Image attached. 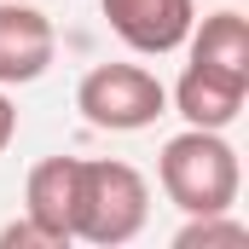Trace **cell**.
<instances>
[{"label": "cell", "instance_id": "6da1fadb", "mask_svg": "<svg viewBox=\"0 0 249 249\" xmlns=\"http://www.w3.org/2000/svg\"><path fill=\"white\" fill-rule=\"evenodd\" d=\"M157 186L180 214H220L238 209L244 191V162L226 127H186L162 145L157 157Z\"/></svg>", "mask_w": 249, "mask_h": 249}, {"label": "cell", "instance_id": "7a4b0ae2", "mask_svg": "<svg viewBox=\"0 0 249 249\" xmlns=\"http://www.w3.org/2000/svg\"><path fill=\"white\" fill-rule=\"evenodd\" d=\"M151 220V186L133 162L116 157H81V180H75V226L70 238L93 249L133 244Z\"/></svg>", "mask_w": 249, "mask_h": 249}, {"label": "cell", "instance_id": "3957f363", "mask_svg": "<svg viewBox=\"0 0 249 249\" xmlns=\"http://www.w3.org/2000/svg\"><path fill=\"white\" fill-rule=\"evenodd\" d=\"M75 110L99 133H139L168 116V87L145 64H93L75 87Z\"/></svg>", "mask_w": 249, "mask_h": 249}, {"label": "cell", "instance_id": "277c9868", "mask_svg": "<svg viewBox=\"0 0 249 249\" xmlns=\"http://www.w3.org/2000/svg\"><path fill=\"white\" fill-rule=\"evenodd\" d=\"M110 35L139 58H162L180 53L197 23V0H99Z\"/></svg>", "mask_w": 249, "mask_h": 249}, {"label": "cell", "instance_id": "5b68a950", "mask_svg": "<svg viewBox=\"0 0 249 249\" xmlns=\"http://www.w3.org/2000/svg\"><path fill=\"white\" fill-rule=\"evenodd\" d=\"M58 29L29 0H0V87H29L53 70Z\"/></svg>", "mask_w": 249, "mask_h": 249}, {"label": "cell", "instance_id": "8992f818", "mask_svg": "<svg viewBox=\"0 0 249 249\" xmlns=\"http://www.w3.org/2000/svg\"><path fill=\"white\" fill-rule=\"evenodd\" d=\"M244 99H249V75H232V70H214V64H191L180 70L168 105L186 116V127H232L244 116Z\"/></svg>", "mask_w": 249, "mask_h": 249}, {"label": "cell", "instance_id": "52a82bcc", "mask_svg": "<svg viewBox=\"0 0 249 249\" xmlns=\"http://www.w3.org/2000/svg\"><path fill=\"white\" fill-rule=\"evenodd\" d=\"M75 180H81V157H47L29 168L23 180V214L53 238V244H75L70 226H75Z\"/></svg>", "mask_w": 249, "mask_h": 249}, {"label": "cell", "instance_id": "ba28073f", "mask_svg": "<svg viewBox=\"0 0 249 249\" xmlns=\"http://www.w3.org/2000/svg\"><path fill=\"white\" fill-rule=\"evenodd\" d=\"M186 58L191 64H214V70H232V75H249V18L244 12H209L197 18L186 35Z\"/></svg>", "mask_w": 249, "mask_h": 249}, {"label": "cell", "instance_id": "9c48e42d", "mask_svg": "<svg viewBox=\"0 0 249 249\" xmlns=\"http://www.w3.org/2000/svg\"><path fill=\"white\" fill-rule=\"evenodd\" d=\"M249 244V226L220 209V214H186V226L174 232V249H244Z\"/></svg>", "mask_w": 249, "mask_h": 249}, {"label": "cell", "instance_id": "30bf717a", "mask_svg": "<svg viewBox=\"0 0 249 249\" xmlns=\"http://www.w3.org/2000/svg\"><path fill=\"white\" fill-rule=\"evenodd\" d=\"M0 249H58V244H53V238H47V232L23 214V220H12V226L0 232Z\"/></svg>", "mask_w": 249, "mask_h": 249}, {"label": "cell", "instance_id": "8fae6325", "mask_svg": "<svg viewBox=\"0 0 249 249\" xmlns=\"http://www.w3.org/2000/svg\"><path fill=\"white\" fill-rule=\"evenodd\" d=\"M12 139H18V105H12V99H6V87H0V151H6Z\"/></svg>", "mask_w": 249, "mask_h": 249}]
</instances>
